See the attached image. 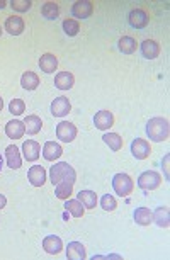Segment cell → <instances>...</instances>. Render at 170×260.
I'll return each instance as SVG.
<instances>
[{
  "label": "cell",
  "instance_id": "cell-14",
  "mask_svg": "<svg viewBox=\"0 0 170 260\" xmlns=\"http://www.w3.org/2000/svg\"><path fill=\"white\" fill-rule=\"evenodd\" d=\"M22 153H24V158L27 162H34V160L39 158L41 146H39V143L34 141V139H27L24 145H22Z\"/></svg>",
  "mask_w": 170,
  "mask_h": 260
},
{
  "label": "cell",
  "instance_id": "cell-30",
  "mask_svg": "<svg viewBox=\"0 0 170 260\" xmlns=\"http://www.w3.org/2000/svg\"><path fill=\"white\" fill-rule=\"evenodd\" d=\"M41 14L45 15L46 19L53 21V19H57L58 15H60V7H58V3H55V2H46L41 9Z\"/></svg>",
  "mask_w": 170,
  "mask_h": 260
},
{
  "label": "cell",
  "instance_id": "cell-1",
  "mask_svg": "<svg viewBox=\"0 0 170 260\" xmlns=\"http://www.w3.org/2000/svg\"><path fill=\"white\" fill-rule=\"evenodd\" d=\"M50 181L53 186H58V184L61 182L75 184V181H77V172H75L73 167L68 165V163L58 162L50 169Z\"/></svg>",
  "mask_w": 170,
  "mask_h": 260
},
{
  "label": "cell",
  "instance_id": "cell-18",
  "mask_svg": "<svg viewBox=\"0 0 170 260\" xmlns=\"http://www.w3.org/2000/svg\"><path fill=\"white\" fill-rule=\"evenodd\" d=\"M141 55L146 58V60H153L160 55V45L153 39H145L141 43Z\"/></svg>",
  "mask_w": 170,
  "mask_h": 260
},
{
  "label": "cell",
  "instance_id": "cell-37",
  "mask_svg": "<svg viewBox=\"0 0 170 260\" xmlns=\"http://www.w3.org/2000/svg\"><path fill=\"white\" fill-rule=\"evenodd\" d=\"M5 204H7L5 195H2V194H0V209H3V207H5Z\"/></svg>",
  "mask_w": 170,
  "mask_h": 260
},
{
  "label": "cell",
  "instance_id": "cell-39",
  "mask_svg": "<svg viewBox=\"0 0 170 260\" xmlns=\"http://www.w3.org/2000/svg\"><path fill=\"white\" fill-rule=\"evenodd\" d=\"M3 7H5V2H2V0H0V9H3Z\"/></svg>",
  "mask_w": 170,
  "mask_h": 260
},
{
  "label": "cell",
  "instance_id": "cell-13",
  "mask_svg": "<svg viewBox=\"0 0 170 260\" xmlns=\"http://www.w3.org/2000/svg\"><path fill=\"white\" fill-rule=\"evenodd\" d=\"M94 125L101 131L109 130V128L114 125V116L111 114L109 111H99V113L94 116Z\"/></svg>",
  "mask_w": 170,
  "mask_h": 260
},
{
  "label": "cell",
  "instance_id": "cell-40",
  "mask_svg": "<svg viewBox=\"0 0 170 260\" xmlns=\"http://www.w3.org/2000/svg\"><path fill=\"white\" fill-rule=\"evenodd\" d=\"M0 170H2V157H0Z\"/></svg>",
  "mask_w": 170,
  "mask_h": 260
},
{
  "label": "cell",
  "instance_id": "cell-24",
  "mask_svg": "<svg viewBox=\"0 0 170 260\" xmlns=\"http://www.w3.org/2000/svg\"><path fill=\"white\" fill-rule=\"evenodd\" d=\"M117 48H119L121 53L131 55V53H134V51H136L138 43H136V39L131 38V36H122L119 41H117Z\"/></svg>",
  "mask_w": 170,
  "mask_h": 260
},
{
  "label": "cell",
  "instance_id": "cell-9",
  "mask_svg": "<svg viewBox=\"0 0 170 260\" xmlns=\"http://www.w3.org/2000/svg\"><path fill=\"white\" fill-rule=\"evenodd\" d=\"M27 179H29L31 186H34V187L45 186V182H46V170L43 169L41 165L31 167V169L27 170Z\"/></svg>",
  "mask_w": 170,
  "mask_h": 260
},
{
  "label": "cell",
  "instance_id": "cell-17",
  "mask_svg": "<svg viewBox=\"0 0 170 260\" xmlns=\"http://www.w3.org/2000/svg\"><path fill=\"white\" fill-rule=\"evenodd\" d=\"M61 155H63L61 145H58V143H55V141L45 143V148H43V157H45V160H48V162H55V160L60 158Z\"/></svg>",
  "mask_w": 170,
  "mask_h": 260
},
{
  "label": "cell",
  "instance_id": "cell-15",
  "mask_svg": "<svg viewBox=\"0 0 170 260\" xmlns=\"http://www.w3.org/2000/svg\"><path fill=\"white\" fill-rule=\"evenodd\" d=\"M5 158H7V165H9V169H21V165H22L21 151H19V148L15 145L7 146Z\"/></svg>",
  "mask_w": 170,
  "mask_h": 260
},
{
  "label": "cell",
  "instance_id": "cell-4",
  "mask_svg": "<svg viewBox=\"0 0 170 260\" xmlns=\"http://www.w3.org/2000/svg\"><path fill=\"white\" fill-rule=\"evenodd\" d=\"M162 184V175L155 170H146L138 177V187L143 191H153Z\"/></svg>",
  "mask_w": 170,
  "mask_h": 260
},
{
  "label": "cell",
  "instance_id": "cell-31",
  "mask_svg": "<svg viewBox=\"0 0 170 260\" xmlns=\"http://www.w3.org/2000/svg\"><path fill=\"white\" fill-rule=\"evenodd\" d=\"M73 193V184L72 182H61L57 186L55 189V194H57L58 199H68Z\"/></svg>",
  "mask_w": 170,
  "mask_h": 260
},
{
  "label": "cell",
  "instance_id": "cell-28",
  "mask_svg": "<svg viewBox=\"0 0 170 260\" xmlns=\"http://www.w3.org/2000/svg\"><path fill=\"white\" fill-rule=\"evenodd\" d=\"M102 141H104L113 151H119L122 148V138L117 133H106L102 136Z\"/></svg>",
  "mask_w": 170,
  "mask_h": 260
},
{
  "label": "cell",
  "instance_id": "cell-22",
  "mask_svg": "<svg viewBox=\"0 0 170 260\" xmlns=\"http://www.w3.org/2000/svg\"><path fill=\"white\" fill-rule=\"evenodd\" d=\"M152 221H155L160 228H169V223H170L169 207H164V206L157 207L152 213Z\"/></svg>",
  "mask_w": 170,
  "mask_h": 260
},
{
  "label": "cell",
  "instance_id": "cell-11",
  "mask_svg": "<svg viewBox=\"0 0 170 260\" xmlns=\"http://www.w3.org/2000/svg\"><path fill=\"white\" fill-rule=\"evenodd\" d=\"M5 133L9 136L10 139H19L22 138L26 133V126L22 121H19V119H12V121H9L5 125Z\"/></svg>",
  "mask_w": 170,
  "mask_h": 260
},
{
  "label": "cell",
  "instance_id": "cell-10",
  "mask_svg": "<svg viewBox=\"0 0 170 260\" xmlns=\"http://www.w3.org/2000/svg\"><path fill=\"white\" fill-rule=\"evenodd\" d=\"M92 12H94V5L90 2H87V0H78V2H75L72 7V14H73V17H77V19L90 17Z\"/></svg>",
  "mask_w": 170,
  "mask_h": 260
},
{
  "label": "cell",
  "instance_id": "cell-23",
  "mask_svg": "<svg viewBox=\"0 0 170 260\" xmlns=\"http://www.w3.org/2000/svg\"><path fill=\"white\" fill-rule=\"evenodd\" d=\"M77 199L82 202V206L87 209H94L97 206V194L94 191H80L77 195Z\"/></svg>",
  "mask_w": 170,
  "mask_h": 260
},
{
  "label": "cell",
  "instance_id": "cell-26",
  "mask_svg": "<svg viewBox=\"0 0 170 260\" xmlns=\"http://www.w3.org/2000/svg\"><path fill=\"white\" fill-rule=\"evenodd\" d=\"M21 85L24 90H36L39 85V77L34 71H26L21 78Z\"/></svg>",
  "mask_w": 170,
  "mask_h": 260
},
{
  "label": "cell",
  "instance_id": "cell-16",
  "mask_svg": "<svg viewBox=\"0 0 170 260\" xmlns=\"http://www.w3.org/2000/svg\"><path fill=\"white\" fill-rule=\"evenodd\" d=\"M66 259L68 260H85V247L80 242H72L66 247Z\"/></svg>",
  "mask_w": 170,
  "mask_h": 260
},
{
  "label": "cell",
  "instance_id": "cell-20",
  "mask_svg": "<svg viewBox=\"0 0 170 260\" xmlns=\"http://www.w3.org/2000/svg\"><path fill=\"white\" fill-rule=\"evenodd\" d=\"M75 83V77L70 71H60V73L55 77V85L60 90H70Z\"/></svg>",
  "mask_w": 170,
  "mask_h": 260
},
{
  "label": "cell",
  "instance_id": "cell-21",
  "mask_svg": "<svg viewBox=\"0 0 170 260\" xmlns=\"http://www.w3.org/2000/svg\"><path fill=\"white\" fill-rule=\"evenodd\" d=\"M39 68H41L45 73H53L58 68V60L55 55L51 53H45L41 58H39Z\"/></svg>",
  "mask_w": 170,
  "mask_h": 260
},
{
  "label": "cell",
  "instance_id": "cell-33",
  "mask_svg": "<svg viewBox=\"0 0 170 260\" xmlns=\"http://www.w3.org/2000/svg\"><path fill=\"white\" fill-rule=\"evenodd\" d=\"M9 111H10V114H14V116H21L26 111L24 101H22V99H12L9 104Z\"/></svg>",
  "mask_w": 170,
  "mask_h": 260
},
{
  "label": "cell",
  "instance_id": "cell-19",
  "mask_svg": "<svg viewBox=\"0 0 170 260\" xmlns=\"http://www.w3.org/2000/svg\"><path fill=\"white\" fill-rule=\"evenodd\" d=\"M5 29H7V33L12 36L22 34V31H24V21H22L19 15H10V17L5 21Z\"/></svg>",
  "mask_w": 170,
  "mask_h": 260
},
{
  "label": "cell",
  "instance_id": "cell-5",
  "mask_svg": "<svg viewBox=\"0 0 170 260\" xmlns=\"http://www.w3.org/2000/svg\"><path fill=\"white\" fill-rule=\"evenodd\" d=\"M57 136L58 139H61L63 143H70L77 138V126L70 121H61L57 126Z\"/></svg>",
  "mask_w": 170,
  "mask_h": 260
},
{
  "label": "cell",
  "instance_id": "cell-6",
  "mask_svg": "<svg viewBox=\"0 0 170 260\" xmlns=\"http://www.w3.org/2000/svg\"><path fill=\"white\" fill-rule=\"evenodd\" d=\"M72 111V104L66 97H57L53 102H51V114L55 116V118H65L66 114Z\"/></svg>",
  "mask_w": 170,
  "mask_h": 260
},
{
  "label": "cell",
  "instance_id": "cell-34",
  "mask_svg": "<svg viewBox=\"0 0 170 260\" xmlns=\"http://www.w3.org/2000/svg\"><path fill=\"white\" fill-rule=\"evenodd\" d=\"M101 206H102V209L104 211H114L117 207V202L111 194H106L104 197L101 199Z\"/></svg>",
  "mask_w": 170,
  "mask_h": 260
},
{
  "label": "cell",
  "instance_id": "cell-38",
  "mask_svg": "<svg viewBox=\"0 0 170 260\" xmlns=\"http://www.w3.org/2000/svg\"><path fill=\"white\" fill-rule=\"evenodd\" d=\"M3 109V101H2V97H0V111Z\"/></svg>",
  "mask_w": 170,
  "mask_h": 260
},
{
  "label": "cell",
  "instance_id": "cell-25",
  "mask_svg": "<svg viewBox=\"0 0 170 260\" xmlns=\"http://www.w3.org/2000/svg\"><path fill=\"white\" fill-rule=\"evenodd\" d=\"M24 126H26L27 134H38L39 131H41L43 121H41V118L31 114V116H27V118H24Z\"/></svg>",
  "mask_w": 170,
  "mask_h": 260
},
{
  "label": "cell",
  "instance_id": "cell-41",
  "mask_svg": "<svg viewBox=\"0 0 170 260\" xmlns=\"http://www.w3.org/2000/svg\"><path fill=\"white\" fill-rule=\"evenodd\" d=\"M0 36H2V27H0Z\"/></svg>",
  "mask_w": 170,
  "mask_h": 260
},
{
  "label": "cell",
  "instance_id": "cell-32",
  "mask_svg": "<svg viewBox=\"0 0 170 260\" xmlns=\"http://www.w3.org/2000/svg\"><path fill=\"white\" fill-rule=\"evenodd\" d=\"M63 31H65L70 38H73V36H77L78 31H80V24L75 21V19H65V21H63Z\"/></svg>",
  "mask_w": 170,
  "mask_h": 260
},
{
  "label": "cell",
  "instance_id": "cell-29",
  "mask_svg": "<svg viewBox=\"0 0 170 260\" xmlns=\"http://www.w3.org/2000/svg\"><path fill=\"white\" fill-rule=\"evenodd\" d=\"M65 209L68 213H72L73 218H82L85 213H84V206L78 199H70V201H65Z\"/></svg>",
  "mask_w": 170,
  "mask_h": 260
},
{
  "label": "cell",
  "instance_id": "cell-12",
  "mask_svg": "<svg viewBox=\"0 0 170 260\" xmlns=\"http://www.w3.org/2000/svg\"><path fill=\"white\" fill-rule=\"evenodd\" d=\"M43 249H45L46 254H50V255H58L63 249V242L60 240V237H57V235H50V237H46L43 240Z\"/></svg>",
  "mask_w": 170,
  "mask_h": 260
},
{
  "label": "cell",
  "instance_id": "cell-7",
  "mask_svg": "<svg viewBox=\"0 0 170 260\" xmlns=\"http://www.w3.org/2000/svg\"><path fill=\"white\" fill-rule=\"evenodd\" d=\"M150 151H152V146H150V143L143 138H136L131 143V153L134 158H138V160L148 158Z\"/></svg>",
  "mask_w": 170,
  "mask_h": 260
},
{
  "label": "cell",
  "instance_id": "cell-8",
  "mask_svg": "<svg viewBox=\"0 0 170 260\" xmlns=\"http://www.w3.org/2000/svg\"><path fill=\"white\" fill-rule=\"evenodd\" d=\"M128 22L134 29H143L148 24V14L143 9H133L128 15Z\"/></svg>",
  "mask_w": 170,
  "mask_h": 260
},
{
  "label": "cell",
  "instance_id": "cell-35",
  "mask_svg": "<svg viewBox=\"0 0 170 260\" xmlns=\"http://www.w3.org/2000/svg\"><path fill=\"white\" fill-rule=\"evenodd\" d=\"M12 9L17 10V12H27L31 9V2L29 0H12Z\"/></svg>",
  "mask_w": 170,
  "mask_h": 260
},
{
  "label": "cell",
  "instance_id": "cell-36",
  "mask_svg": "<svg viewBox=\"0 0 170 260\" xmlns=\"http://www.w3.org/2000/svg\"><path fill=\"white\" fill-rule=\"evenodd\" d=\"M169 162H170V155L167 153L164 157V162H162V167H164V174H165V179H170V169H169Z\"/></svg>",
  "mask_w": 170,
  "mask_h": 260
},
{
  "label": "cell",
  "instance_id": "cell-2",
  "mask_svg": "<svg viewBox=\"0 0 170 260\" xmlns=\"http://www.w3.org/2000/svg\"><path fill=\"white\" fill-rule=\"evenodd\" d=\"M146 134L152 141H165L170 134V125L165 118H152L146 123Z\"/></svg>",
  "mask_w": 170,
  "mask_h": 260
},
{
  "label": "cell",
  "instance_id": "cell-27",
  "mask_svg": "<svg viewBox=\"0 0 170 260\" xmlns=\"http://www.w3.org/2000/svg\"><path fill=\"white\" fill-rule=\"evenodd\" d=\"M133 218L140 226H148L150 223H152V211H150L148 207H138V209L134 211Z\"/></svg>",
  "mask_w": 170,
  "mask_h": 260
},
{
  "label": "cell",
  "instance_id": "cell-3",
  "mask_svg": "<svg viewBox=\"0 0 170 260\" xmlns=\"http://www.w3.org/2000/svg\"><path fill=\"white\" fill-rule=\"evenodd\" d=\"M113 187H114V191H116L117 195L126 197V195H129L133 193L134 182L128 174H116L113 179Z\"/></svg>",
  "mask_w": 170,
  "mask_h": 260
}]
</instances>
